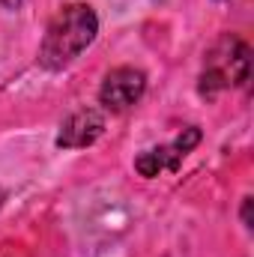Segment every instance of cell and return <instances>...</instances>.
Masks as SVG:
<instances>
[{
	"mask_svg": "<svg viewBox=\"0 0 254 257\" xmlns=\"http://www.w3.org/2000/svg\"><path fill=\"white\" fill-rule=\"evenodd\" d=\"M99 36V15L90 3H66L54 12L39 42V66L60 72L72 66Z\"/></svg>",
	"mask_w": 254,
	"mask_h": 257,
	"instance_id": "cell-1",
	"label": "cell"
},
{
	"mask_svg": "<svg viewBox=\"0 0 254 257\" xmlns=\"http://www.w3.org/2000/svg\"><path fill=\"white\" fill-rule=\"evenodd\" d=\"M251 81V48L236 33H221L203 54L197 90L203 99H215L224 90L245 87Z\"/></svg>",
	"mask_w": 254,
	"mask_h": 257,
	"instance_id": "cell-2",
	"label": "cell"
},
{
	"mask_svg": "<svg viewBox=\"0 0 254 257\" xmlns=\"http://www.w3.org/2000/svg\"><path fill=\"white\" fill-rule=\"evenodd\" d=\"M200 141H203V132L197 126H186L174 141L156 144V147L144 150V153L135 159V171H138L141 177H147V180H156V177H162V174H177L180 165L186 162V156H189Z\"/></svg>",
	"mask_w": 254,
	"mask_h": 257,
	"instance_id": "cell-3",
	"label": "cell"
},
{
	"mask_svg": "<svg viewBox=\"0 0 254 257\" xmlns=\"http://www.w3.org/2000/svg\"><path fill=\"white\" fill-rule=\"evenodd\" d=\"M147 93V72L138 66H117L102 78L99 87V105L108 114H123L135 108Z\"/></svg>",
	"mask_w": 254,
	"mask_h": 257,
	"instance_id": "cell-4",
	"label": "cell"
},
{
	"mask_svg": "<svg viewBox=\"0 0 254 257\" xmlns=\"http://www.w3.org/2000/svg\"><path fill=\"white\" fill-rule=\"evenodd\" d=\"M105 126H108L105 111L96 105H84L60 123L54 144H57V150H87L105 135Z\"/></svg>",
	"mask_w": 254,
	"mask_h": 257,
	"instance_id": "cell-5",
	"label": "cell"
},
{
	"mask_svg": "<svg viewBox=\"0 0 254 257\" xmlns=\"http://www.w3.org/2000/svg\"><path fill=\"white\" fill-rule=\"evenodd\" d=\"M251 203H254V197H251V194H245V197H242V212H239V215H242V227H245V230H251V227H254V221H251Z\"/></svg>",
	"mask_w": 254,
	"mask_h": 257,
	"instance_id": "cell-6",
	"label": "cell"
},
{
	"mask_svg": "<svg viewBox=\"0 0 254 257\" xmlns=\"http://www.w3.org/2000/svg\"><path fill=\"white\" fill-rule=\"evenodd\" d=\"M0 6H3V9H9V12H15V9L21 6V0H0Z\"/></svg>",
	"mask_w": 254,
	"mask_h": 257,
	"instance_id": "cell-7",
	"label": "cell"
},
{
	"mask_svg": "<svg viewBox=\"0 0 254 257\" xmlns=\"http://www.w3.org/2000/svg\"><path fill=\"white\" fill-rule=\"evenodd\" d=\"M3 200H6V192H3V189H0V206H3Z\"/></svg>",
	"mask_w": 254,
	"mask_h": 257,
	"instance_id": "cell-8",
	"label": "cell"
}]
</instances>
